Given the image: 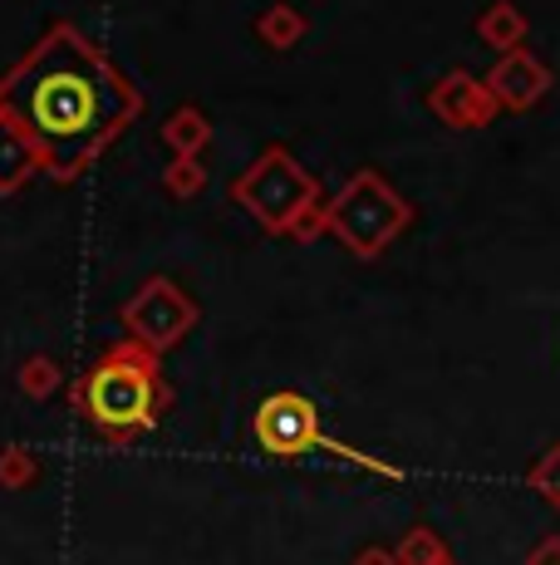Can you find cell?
I'll return each instance as SVG.
<instances>
[{"label": "cell", "mask_w": 560, "mask_h": 565, "mask_svg": "<svg viewBox=\"0 0 560 565\" xmlns=\"http://www.w3.org/2000/svg\"><path fill=\"white\" fill-rule=\"evenodd\" d=\"M0 114L45 148V178L64 188L143 114V94L74 20H55L0 74Z\"/></svg>", "instance_id": "6da1fadb"}, {"label": "cell", "mask_w": 560, "mask_h": 565, "mask_svg": "<svg viewBox=\"0 0 560 565\" xmlns=\"http://www.w3.org/2000/svg\"><path fill=\"white\" fill-rule=\"evenodd\" d=\"M428 108H433V118L443 128H452V134H482V128H492L502 114L487 79H477V74H467V70H448L443 79H433Z\"/></svg>", "instance_id": "52a82bcc"}, {"label": "cell", "mask_w": 560, "mask_h": 565, "mask_svg": "<svg viewBox=\"0 0 560 565\" xmlns=\"http://www.w3.org/2000/svg\"><path fill=\"white\" fill-rule=\"evenodd\" d=\"M69 404L79 418L114 448H128L143 433H153L172 408V388L163 374V354L143 350L138 340H118L79 374Z\"/></svg>", "instance_id": "7a4b0ae2"}, {"label": "cell", "mask_w": 560, "mask_h": 565, "mask_svg": "<svg viewBox=\"0 0 560 565\" xmlns=\"http://www.w3.org/2000/svg\"><path fill=\"white\" fill-rule=\"evenodd\" d=\"M477 40L497 54L526 50V40H531V20H526V10L516 6V0H492V6L477 15Z\"/></svg>", "instance_id": "30bf717a"}, {"label": "cell", "mask_w": 560, "mask_h": 565, "mask_svg": "<svg viewBox=\"0 0 560 565\" xmlns=\"http://www.w3.org/2000/svg\"><path fill=\"white\" fill-rule=\"evenodd\" d=\"M158 138L168 143L172 158H202L212 143V118L202 114L197 104H177L172 114L163 118V128H158Z\"/></svg>", "instance_id": "8fae6325"}, {"label": "cell", "mask_w": 560, "mask_h": 565, "mask_svg": "<svg viewBox=\"0 0 560 565\" xmlns=\"http://www.w3.org/2000/svg\"><path fill=\"white\" fill-rule=\"evenodd\" d=\"M413 226V202L379 168L349 172V182L325 202V232L354 260H379Z\"/></svg>", "instance_id": "3957f363"}, {"label": "cell", "mask_w": 560, "mask_h": 565, "mask_svg": "<svg viewBox=\"0 0 560 565\" xmlns=\"http://www.w3.org/2000/svg\"><path fill=\"white\" fill-rule=\"evenodd\" d=\"M448 565H457V561H448Z\"/></svg>", "instance_id": "44dd1931"}, {"label": "cell", "mask_w": 560, "mask_h": 565, "mask_svg": "<svg viewBox=\"0 0 560 565\" xmlns=\"http://www.w3.org/2000/svg\"><path fill=\"white\" fill-rule=\"evenodd\" d=\"M551 84H556L551 64L531 50L497 54V64L487 70V89H492V99L502 104V114H526V108H536L551 94Z\"/></svg>", "instance_id": "ba28073f"}, {"label": "cell", "mask_w": 560, "mask_h": 565, "mask_svg": "<svg viewBox=\"0 0 560 565\" xmlns=\"http://www.w3.org/2000/svg\"><path fill=\"white\" fill-rule=\"evenodd\" d=\"M163 188H168V198H177V202L202 198V188H207V162L202 158H168Z\"/></svg>", "instance_id": "e0dca14e"}, {"label": "cell", "mask_w": 560, "mask_h": 565, "mask_svg": "<svg viewBox=\"0 0 560 565\" xmlns=\"http://www.w3.org/2000/svg\"><path fill=\"white\" fill-rule=\"evenodd\" d=\"M521 565H560V536L551 531V536H541L531 551H526V561Z\"/></svg>", "instance_id": "d6986e66"}, {"label": "cell", "mask_w": 560, "mask_h": 565, "mask_svg": "<svg viewBox=\"0 0 560 565\" xmlns=\"http://www.w3.org/2000/svg\"><path fill=\"white\" fill-rule=\"evenodd\" d=\"M394 561L398 565H448L452 546H448V536H438L433 526H408L394 546Z\"/></svg>", "instance_id": "4fadbf2b"}, {"label": "cell", "mask_w": 560, "mask_h": 565, "mask_svg": "<svg viewBox=\"0 0 560 565\" xmlns=\"http://www.w3.org/2000/svg\"><path fill=\"white\" fill-rule=\"evenodd\" d=\"M45 168H50V162H45V148H40L35 138H30L25 128L15 124V118L0 114V198L20 192L25 182H35Z\"/></svg>", "instance_id": "9c48e42d"}, {"label": "cell", "mask_w": 560, "mask_h": 565, "mask_svg": "<svg viewBox=\"0 0 560 565\" xmlns=\"http://www.w3.org/2000/svg\"><path fill=\"white\" fill-rule=\"evenodd\" d=\"M118 320H123L128 340H138L143 350H153V354H168L202 324V306L177 286V280L153 276L123 300Z\"/></svg>", "instance_id": "5b68a950"}, {"label": "cell", "mask_w": 560, "mask_h": 565, "mask_svg": "<svg viewBox=\"0 0 560 565\" xmlns=\"http://www.w3.org/2000/svg\"><path fill=\"white\" fill-rule=\"evenodd\" d=\"M526 487H531V492L541 497L551 512H560V438L531 467H526Z\"/></svg>", "instance_id": "ac0fdd59"}, {"label": "cell", "mask_w": 560, "mask_h": 565, "mask_svg": "<svg viewBox=\"0 0 560 565\" xmlns=\"http://www.w3.org/2000/svg\"><path fill=\"white\" fill-rule=\"evenodd\" d=\"M15 384H20V394H25V398H35V404H45V398H55V394H60V384H64V369H60L55 360H50V354H30V360L20 364Z\"/></svg>", "instance_id": "9a60e30c"}, {"label": "cell", "mask_w": 560, "mask_h": 565, "mask_svg": "<svg viewBox=\"0 0 560 565\" xmlns=\"http://www.w3.org/2000/svg\"><path fill=\"white\" fill-rule=\"evenodd\" d=\"M226 198L241 206L266 236H295V226L305 222L315 206H325V192L295 162L286 143L261 148V158L226 188Z\"/></svg>", "instance_id": "277c9868"}, {"label": "cell", "mask_w": 560, "mask_h": 565, "mask_svg": "<svg viewBox=\"0 0 560 565\" xmlns=\"http://www.w3.org/2000/svg\"><path fill=\"white\" fill-rule=\"evenodd\" d=\"M256 35H261V45H271V50H295L300 40L310 35V20H305V10L276 0V6H266L261 15H256Z\"/></svg>", "instance_id": "7c38bea8"}, {"label": "cell", "mask_w": 560, "mask_h": 565, "mask_svg": "<svg viewBox=\"0 0 560 565\" xmlns=\"http://www.w3.org/2000/svg\"><path fill=\"white\" fill-rule=\"evenodd\" d=\"M251 438L276 462L310 458V452H320V438H325L320 404L310 394H300V388H276L251 413Z\"/></svg>", "instance_id": "8992f818"}, {"label": "cell", "mask_w": 560, "mask_h": 565, "mask_svg": "<svg viewBox=\"0 0 560 565\" xmlns=\"http://www.w3.org/2000/svg\"><path fill=\"white\" fill-rule=\"evenodd\" d=\"M45 462H40L35 448L25 443H0V492H25V487L40 482Z\"/></svg>", "instance_id": "5bb4252c"}, {"label": "cell", "mask_w": 560, "mask_h": 565, "mask_svg": "<svg viewBox=\"0 0 560 565\" xmlns=\"http://www.w3.org/2000/svg\"><path fill=\"white\" fill-rule=\"evenodd\" d=\"M349 565H398V561H394V551H389V546H364Z\"/></svg>", "instance_id": "ffe728a7"}, {"label": "cell", "mask_w": 560, "mask_h": 565, "mask_svg": "<svg viewBox=\"0 0 560 565\" xmlns=\"http://www.w3.org/2000/svg\"><path fill=\"white\" fill-rule=\"evenodd\" d=\"M320 452L325 458H340V462H349V467H359V472H374V477H384V482H403V467L398 462H384V458H374V452H364V448H354V443H340V438H320Z\"/></svg>", "instance_id": "2e32d148"}]
</instances>
